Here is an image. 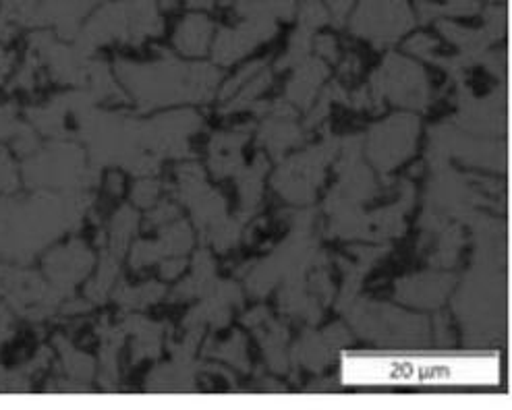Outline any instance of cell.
Instances as JSON below:
<instances>
[{
    "instance_id": "1",
    "label": "cell",
    "mask_w": 512,
    "mask_h": 410,
    "mask_svg": "<svg viewBox=\"0 0 512 410\" xmlns=\"http://www.w3.org/2000/svg\"><path fill=\"white\" fill-rule=\"evenodd\" d=\"M17 137L15 148L17 152H25V143L32 141L27 139V129L23 125H19V121L15 119V108L13 104H3L0 106V141Z\"/></svg>"
},
{
    "instance_id": "2",
    "label": "cell",
    "mask_w": 512,
    "mask_h": 410,
    "mask_svg": "<svg viewBox=\"0 0 512 410\" xmlns=\"http://www.w3.org/2000/svg\"><path fill=\"white\" fill-rule=\"evenodd\" d=\"M17 185L15 166L5 148H0V191H11Z\"/></svg>"
},
{
    "instance_id": "3",
    "label": "cell",
    "mask_w": 512,
    "mask_h": 410,
    "mask_svg": "<svg viewBox=\"0 0 512 410\" xmlns=\"http://www.w3.org/2000/svg\"><path fill=\"white\" fill-rule=\"evenodd\" d=\"M25 388V375L21 371L0 369V392H17Z\"/></svg>"
},
{
    "instance_id": "4",
    "label": "cell",
    "mask_w": 512,
    "mask_h": 410,
    "mask_svg": "<svg viewBox=\"0 0 512 410\" xmlns=\"http://www.w3.org/2000/svg\"><path fill=\"white\" fill-rule=\"evenodd\" d=\"M13 334V319L5 307H0V346H3Z\"/></svg>"
},
{
    "instance_id": "5",
    "label": "cell",
    "mask_w": 512,
    "mask_h": 410,
    "mask_svg": "<svg viewBox=\"0 0 512 410\" xmlns=\"http://www.w3.org/2000/svg\"><path fill=\"white\" fill-rule=\"evenodd\" d=\"M11 65H13V54L7 52L5 48H0V83L5 81Z\"/></svg>"
},
{
    "instance_id": "6",
    "label": "cell",
    "mask_w": 512,
    "mask_h": 410,
    "mask_svg": "<svg viewBox=\"0 0 512 410\" xmlns=\"http://www.w3.org/2000/svg\"><path fill=\"white\" fill-rule=\"evenodd\" d=\"M11 36H13V23L5 15H0V42H7Z\"/></svg>"
}]
</instances>
